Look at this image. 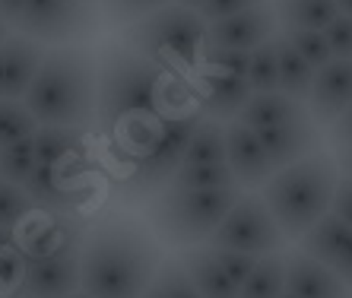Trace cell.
<instances>
[{"mask_svg":"<svg viewBox=\"0 0 352 298\" xmlns=\"http://www.w3.org/2000/svg\"><path fill=\"white\" fill-rule=\"evenodd\" d=\"M159 244L131 216H102L82 235L80 289L92 298H143L165 260Z\"/></svg>","mask_w":352,"mask_h":298,"instance_id":"cell-1","label":"cell"},{"mask_svg":"<svg viewBox=\"0 0 352 298\" xmlns=\"http://www.w3.org/2000/svg\"><path fill=\"white\" fill-rule=\"evenodd\" d=\"M190 105H197L194 86L140 58L127 45H115L98 60L96 124L105 137L140 115H172Z\"/></svg>","mask_w":352,"mask_h":298,"instance_id":"cell-2","label":"cell"},{"mask_svg":"<svg viewBox=\"0 0 352 298\" xmlns=\"http://www.w3.org/2000/svg\"><path fill=\"white\" fill-rule=\"evenodd\" d=\"M96 80L98 64L86 48H51L23 102L41 127L86 130L96 121Z\"/></svg>","mask_w":352,"mask_h":298,"instance_id":"cell-3","label":"cell"},{"mask_svg":"<svg viewBox=\"0 0 352 298\" xmlns=\"http://www.w3.org/2000/svg\"><path fill=\"white\" fill-rule=\"evenodd\" d=\"M340 174L343 172L336 165V156L318 149L314 156L279 168L261 187V197L289 241H302V235L330 213Z\"/></svg>","mask_w":352,"mask_h":298,"instance_id":"cell-4","label":"cell"},{"mask_svg":"<svg viewBox=\"0 0 352 298\" xmlns=\"http://www.w3.org/2000/svg\"><path fill=\"white\" fill-rule=\"evenodd\" d=\"M238 197H241V187H213V191L165 187L149 203V229L162 244L184 251L200 248V244H210Z\"/></svg>","mask_w":352,"mask_h":298,"instance_id":"cell-5","label":"cell"},{"mask_svg":"<svg viewBox=\"0 0 352 298\" xmlns=\"http://www.w3.org/2000/svg\"><path fill=\"white\" fill-rule=\"evenodd\" d=\"M124 45L137 51L140 58L168 70V73L184 76L204 60L206 19L197 10L168 3L153 16L127 25L124 29Z\"/></svg>","mask_w":352,"mask_h":298,"instance_id":"cell-6","label":"cell"},{"mask_svg":"<svg viewBox=\"0 0 352 298\" xmlns=\"http://www.w3.org/2000/svg\"><path fill=\"white\" fill-rule=\"evenodd\" d=\"M200 121H204V115H200L197 105L165 115V130L159 137V143L140 162H133L127 178L118 181L115 187L118 200L121 203H140V200L165 191L175 174L181 172V165H184V156H188V146L194 140Z\"/></svg>","mask_w":352,"mask_h":298,"instance_id":"cell-7","label":"cell"},{"mask_svg":"<svg viewBox=\"0 0 352 298\" xmlns=\"http://www.w3.org/2000/svg\"><path fill=\"white\" fill-rule=\"evenodd\" d=\"M76 222V219H74ZM67 225L60 241L38 254H25L23 282L10 298H70L80 292V254L86 229Z\"/></svg>","mask_w":352,"mask_h":298,"instance_id":"cell-8","label":"cell"},{"mask_svg":"<svg viewBox=\"0 0 352 298\" xmlns=\"http://www.w3.org/2000/svg\"><path fill=\"white\" fill-rule=\"evenodd\" d=\"M286 235L273 219L267 200L261 191H241L238 203L229 209V216L222 219L216 235L210 238V248L216 251H241L251 257H270L283 254L286 248Z\"/></svg>","mask_w":352,"mask_h":298,"instance_id":"cell-9","label":"cell"},{"mask_svg":"<svg viewBox=\"0 0 352 298\" xmlns=\"http://www.w3.org/2000/svg\"><path fill=\"white\" fill-rule=\"evenodd\" d=\"M19 35L38 45H80L98 29L96 3L89 0H29L13 25Z\"/></svg>","mask_w":352,"mask_h":298,"instance_id":"cell-10","label":"cell"},{"mask_svg":"<svg viewBox=\"0 0 352 298\" xmlns=\"http://www.w3.org/2000/svg\"><path fill=\"white\" fill-rule=\"evenodd\" d=\"M32 207L51 216H76L82 203H89L96 187L89 181L86 162H64V165H38L32 178L23 184Z\"/></svg>","mask_w":352,"mask_h":298,"instance_id":"cell-11","label":"cell"},{"mask_svg":"<svg viewBox=\"0 0 352 298\" xmlns=\"http://www.w3.org/2000/svg\"><path fill=\"white\" fill-rule=\"evenodd\" d=\"M276 25L279 16L273 3H263V7L235 13V16L206 23V45L210 48H232V51H257L261 45L276 38Z\"/></svg>","mask_w":352,"mask_h":298,"instance_id":"cell-12","label":"cell"},{"mask_svg":"<svg viewBox=\"0 0 352 298\" xmlns=\"http://www.w3.org/2000/svg\"><path fill=\"white\" fill-rule=\"evenodd\" d=\"M251 99H254V89L245 76L206 70L194 83V102L200 108V115L210 117V121H219V124L238 121V115L245 111Z\"/></svg>","mask_w":352,"mask_h":298,"instance_id":"cell-13","label":"cell"},{"mask_svg":"<svg viewBox=\"0 0 352 298\" xmlns=\"http://www.w3.org/2000/svg\"><path fill=\"white\" fill-rule=\"evenodd\" d=\"M226 162H229V168L235 172L241 191H254V187L261 191L263 184L276 174V168H273L257 130L238 124V121L226 124Z\"/></svg>","mask_w":352,"mask_h":298,"instance_id":"cell-14","label":"cell"},{"mask_svg":"<svg viewBox=\"0 0 352 298\" xmlns=\"http://www.w3.org/2000/svg\"><path fill=\"white\" fill-rule=\"evenodd\" d=\"M298 248L308 257H314L318 264L330 266L352 289V225H346L343 219H336L333 213H327L318 225H311L302 235Z\"/></svg>","mask_w":352,"mask_h":298,"instance_id":"cell-15","label":"cell"},{"mask_svg":"<svg viewBox=\"0 0 352 298\" xmlns=\"http://www.w3.org/2000/svg\"><path fill=\"white\" fill-rule=\"evenodd\" d=\"M352 108V60H330L314 76L308 115L318 127H333Z\"/></svg>","mask_w":352,"mask_h":298,"instance_id":"cell-16","label":"cell"},{"mask_svg":"<svg viewBox=\"0 0 352 298\" xmlns=\"http://www.w3.org/2000/svg\"><path fill=\"white\" fill-rule=\"evenodd\" d=\"M45 45L13 32L7 42L0 45V99L23 102L35 73H38L41 60H45Z\"/></svg>","mask_w":352,"mask_h":298,"instance_id":"cell-17","label":"cell"},{"mask_svg":"<svg viewBox=\"0 0 352 298\" xmlns=\"http://www.w3.org/2000/svg\"><path fill=\"white\" fill-rule=\"evenodd\" d=\"M283 257H286V292L298 298H352L349 286L302 248L286 251Z\"/></svg>","mask_w":352,"mask_h":298,"instance_id":"cell-18","label":"cell"},{"mask_svg":"<svg viewBox=\"0 0 352 298\" xmlns=\"http://www.w3.org/2000/svg\"><path fill=\"white\" fill-rule=\"evenodd\" d=\"M267 156H270L273 168H289L302 159L314 156L320 146V127L311 121V115L302 117V121H292V124H279L270 130H257Z\"/></svg>","mask_w":352,"mask_h":298,"instance_id":"cell-19","label":"cell"},{"mask_svg":"<svg viewBox=\"0 0 352 298\" xmlns=\"http://www.w3.org/2000/svg\"><path fill=\"white\" fill-rule=\"evenodd\" d=\"M178 260L184 264V270L190 273L194 286L200 289L204 298H241V289L229 279V273L219 266L216 254L210 251V244H200V248H188L181 251Z\"/></svg>","mask_w":352,"mask_h":298,"instance_id":"cell-20","label":"cell"},{"mask_svg":"<svg viewBox=\"0 0 352 298\" xmlns=\"http://www.w3.org/2000/svg\"><path fill=\"white\" fill-rule=\"evenodd\" d=\"M308 117V105L295 102L286 92H257L254 99L248 102V108L238 115V124L251 127V130H270L279 124H292Z\"/></svg>","mask_w":352,"mask_h":298,"instance_id":"cell-21","label":"cell"},{"mask_svg":"<svg viewBox=\"0 0 352 298\" xmlns=\"http://www.w3.org/2000/svg\"><path fill=\"white\" fill-rule=\"evenodd\" d=\"M32 140L38 165L86 162V133H82V127H38Z\"/></svg>","mask_w":352,"mask_h":298,"instance_id":"cell-22","label":"cell"},{"mask_svg":"<svg viewBox=\"0 0 352 298\" xmlns=\"http://www.w3.org/2000/svg\"><path fill=\"white\" fill-rule=\"evenodd\" d=\"M276 60H279V92H286L295 102L308 105L318 70L295 51V45L286 35H276Z\"/></svg>","mask_w":352,"mask_h":298,"instance_id":"cell-23","label":"cell"},{"mask_svg":"<svg viewBox=\"0 0 352 298\" xmlns=\"http://www.w3.org/2000/svg\"><path fill=\"white\" fill-rule=\"evenodd\" d=\"M273 10L286 32H295V29L324 32L340 16L336 0H273Z\"/></svg>","mask_w":352,"mask_h":298,"instance_id":"cell-24","label":"cell"},{"mask_svg":"<svg viewBox=\"0 0 352 298\" xmlns=\"http://www.w3.org/2000/svg\"><path fill=\"white\" fill-rule=\"evenodd\" d=\"M222 162H226V124L204 117L188 146L184 165H222Z\"/></svg>","mask_w":352,"mask_h":298,"instance_id":"cell-25","label":"cell"},{"mask_svg":"<svg viewBox=\"0 0 352 298\" xmlns=\"http://www.w3.org/2000/svg\"><path fill=\"white\" fill-rule=\"evenodd\" d=\"M286 295V257H261L251 279L241 286V298H283Z\"/></svg>","mask_w":352,"mask_h":298,"instance_id":"cell-26","label":"cell"},{"mask_svg":"<svg viewBox=\"0 0 352 298\" xmlns=\"http://www.w3.org/2000/svg\"><path fill=\"white\" fill-rule=\"evenodd\" d=\"M168 187H184V191H213V187H241L226 162L222 165H181V172L172 178Z\"/></svg>","mask_w":352,"mask_h":298,"instance_id":"cell-27","label":"cell"},{"mask_svg":"<svg viewBox=\"0 0 352 298\" xmlns=\"http://www.w3.org/2000/svg\"><path fill=\"white\" fill-rule=\"evenodd\" d=\"M38 168V156H35V140L25 137L19 143H10V146L0 149V181L7 184H19L23 187L32 172Z\"/></svg>","mask_w":352,"mask_h":298,"instance_id":"cell-28","label":"cell"},{"mask_svg":"<svg viewBox=\"0 0 352 298\" xmlns=\"http://www.w3.org/2000/svg\"><path fill=\"white\" fill-rule=\"evenodd\" d=\"M38 121L32 117V111L25 108V102H10L0 99V149L10 143H19L25 137H35Z\"/></svg>","mask_w":352,"mask_h":298,"instance_id":"cell-29","label":"cell"},{"mask_svg":"<svg viewBox=\"0 0 352 298\" xmlns=\"http://www.w3.org/2000/svg\"><path fill=\"white\" fill-rule=\"evenodd\" d=\"M248 83L257 92H279V60H276V38L251 51V70H248Z\"/></svg>","mask_w":352,"mask_h":298,"instance_id":"cell-30","label":"cell"},{"mask_svg":"<svg viewBox=\"0 0 352 298\" xmlns=\"http://www.w3.org/2000/svg\"><path fill=\"white\" fill-rule=\"evenodd\" d=\"M153 286H156L165 298H204L178 257H165L162 266H159V273H156V279H153Z\"/></svg>","mask_w":352,"mask_h":298,"instance_id":"cell-31","label":"cell"},{"mask_svg":"<svg viewBox=\"0 0 352 298\" xmlns=\"http://www.w3.org/2000/svg\"><path fill=\"white\" fill-rule=\"evenodd\" d=\"M168 3H175V0H102V10H105V19L111 25H124L127 29V25L159 13Z\"/></svg>","mask_w":352,"mask_h":298,"instance_id":"cell-32","label":"cell"},{"mask_svg":"<svg viewBox=\"0 0 352 298\" xmlns=\"http://www.w3.org/2000/svg\"><path fill=\"white\" fill-rule=\"evenodd\" d=\"M289 38V42L295 45V51L302 54L308 64L314 67V70H320V67H327L330 60H333V51H330V42L324 32H311V29H295V32H283Z\"/></svg>","mask_w":352,"mask_h":298,"instance_id":"cell-33","label":"cell"},{"mask_svg":"<svg viewBox=\"0 0 352 298\" xmlns=\"http://www.w3.org/2000/svg\"><path fill=\"white\" fill-rule=\"evenodd\" d=\"M32 200L19 184L0 181V225L3 229H16L25 222V216L32 213Z\"/></svg>","mask_w":352,"mask_h":298,"instance_id":"cell-34","label":"cell"},{"mask_svg":"<svg viewBox=\"0 0 352 298\" xmlns=\"http://www.w3.org/2000/svg\"><path fill=\"white\" fill-rule=\"evenodd\" d=\"M204 64L210 70H219V73H232V76H245L251 70V51H232V48H204Z\"/></svg>","mask_w":352,"mask_h":298,"instance_id":"cell-35","label":"cell"},{"mask_svg":"<svg viewBox=\"0 0 352 298\" xmlns=\"http://www.w3.org/2000/svg\"><path fill=\"white\" fill-rule=\"evenodd\" d=\"M216 254V260H219V266L229 273V279L235 282L238 289L245 286L248 279H251V273L257 270V264H261V257H251V254H241V251H216L210 248Z\"/></svg>","mask_w":352,"mask_h":298,"instance_id":"cell-36","label":"cell"},{"mask_svg":"<svg viewBox=\"0 0 352 298\" xmlns=\"http://www.w3.org/2000/svg\"><path fill=\"white\" fill-rule=\"evenodd\" d=\"M23 273H25V254L23 248H10L0 254V295H13L16 286L23 282Z\"/></svg>","mask_w":352,"mask_h":298,"instance_id":"cell-37","label":"cell"},{"mask_svg":"<svg viewBox=\"0 0 352 298\" xmlns=\"http://www.w3.org/2000/svg\"><path fill=\"white\" fill-rule=\"evenodd\" d=\"M324 35H327L330 51H333L336 60H352V16L340 13V16L324 29Z\"/></svg>","mask_w":352,"mask_h":298,"instance_id":"cell-38","label":"cell"},{"mask_svg":"<svg viewBox=\"0 0 352 298\" xmlns=\"http://www.w3.org/2000/svg\"><path fill=\"white\" fill-rule=\"evenodd\" d=\"M270 0H206L200 7V16L206 23H216V19H226V16H235V13H245V10H254V7H263Z\"/></svg>","mask_w":352,"mask_h":298,"instance_id":"cell-39","label":"cell"},{"mask_svg":"<svg viewBox=\"0 0 352 298\" xmlns=\"http://www.w3.org/2000/svg\"><path fill=\"white\" fill-rule=\"evenodd\" d=\"M330 213H333L336 219H343L346 225H352V178L349 174H340V184H336Z\"/></svg>","mask_w":352,"mask_h":298,"instance_id":"cell-40","label":"cell"},{"mask_svg":"<svg viewBox=\"0 0 352 298\" xmlns=\"http://www.w3.org/2000/svg\"><path fill=\"white\" fill-rule=\"evenodd\" d=\"M330 143H333L336 149H343V146H352V108L346 111L340 121H336L333 127H330Z\"/></svg>","mask_w":352,"mask_h":298,"instance_id":"cell-41","label":"cell"},{"mask_svg":"<svg viewBox=\"0 0 352 298\" xmlns=\"http://www.w3.org/2000/svg\"><path fill=\"white\" fill-rule=\"evenodd\" d=\"M25 3H29V0H0V16H3V23L16 25V19L23 16Z\"/></svg>","mask_w":352,"mask_h":298,"instance_id":"cell-42","label":"cell"},{"mask_svg":"<svg viewBox=\"0 0 352 298\" xmlns=\"http://www.w3.org/2000/svg\"><path fill=\"white\" fill-rule=\"evenodd\" d=\"M333 156H336V165H340V172H343V174H349V178H352V146L336 149Z\"/></svg>","mask_w":352,"mask_h":298,"instance_id":"cell-43","label":"cell"},{"mask_svg":"<svg viewBox=\"0 0 352 298\" xmlns=\"http://www.w3.org/2000/svg\"><path fill=\"white\" fill-rule=\"evenodd\" d=\"M19 241H16V229H3L0 225V254L3 251H10V248H16Z\"/></svg>","mask_w":352,"mask_h":298,"instance_id":"cell-44","label":"cell"},{"mask_svg":"<svg viewBox=\"0 0 352 298\" xmlns=\"http://www.w3.org/2000/svg\"><path fill=\"white\" fill-rule=\"evenodd\" d=\"M175 3H178V7H188V10H197V13H200V7H204L206 0H175Z\"/></svg>","mask_w":352,"mask_h":298,"instance_id":"cell-45","label":"cell"},{"mask_svg":"<svg viewBox=\"0 0 352 298\" xmlns=\"http://www.w3.org/2000/svg\"><path fill=\"white\" fill-rule=\"evenodd\" d=\"M336 7H340L343 16H352V0H336Z\"/></svg>","mask_w":352,"mask_h":298,"instance_id":"cell-46","label":"cell"},{"mask_svg":"<svg viewBox=\"0 0 352 298\" xmlns=\"http://www.w3.org/2000/svg\"><path fill=\"white\" fill-rule=\"evenodd\" d=\"M7 38H10V25L3 23V19H0V45L7 42Z\"/></svg>","mask_w":352,"mask_h":298,"instance_id":"cell-47","label":"cell"},{"mask_svg":"<svg viewBox=\"0 0 352 298\" xmlns=\"http://www.w3.org/2000/svg\"><path fill=\"white\" fill-rule=\"evenodd\" d=\"M143 298H165V295L156 289V286H149V289H146V295H143Z\"/></svg>","mask_w":352,"mask_h":298,"instance_id":"cell-48","label":"cell"},{"mask_svg":"<svg viewBox=\"0 0 352 298\" xmlns=\"http://www.w3.org/2000/svg\"><path fill=\"white\" fill-rule=\"evenodd\" d=\"M70 298H92V295H86V292L80 289V292H76V295H70Z\"/></svg>","mask_w":352,"mask_h":298,"instance_id":"cell-49","label":"cell"},{"mask_svg":"<svg viewBox=\"0 0 352 298\" xmlns=\"http://www.w3.org/2000/svg\"><path fill=\"white\" fill-rule=\"evenodd\" d=\"M283 298H298V295H292V292H286V295H283Z\"/></svg>","mask_w":352,"mask_h":298,"instance_id":"cell-50","label":"cell"},{"mask_svg":"<svg viewBox=\"0 0 352 298\" xmlns=\"http://www.w3.org/2000/svg\"><path fill=\"white\" fill-rule=\"evenodd\" d=\"M89 3H96V0H89Z\"/></svg>","mask_w":352,"mask_h":298,"instance_id":"cell-51","label":"cell"},{"mask_svg":"<svg viewBox=\"0 0 352 298\" xmlns=\"http://www.w3.org/2000/svg\"><path fill=\"white\" fill-rule=\"evenodd\" d=\"M0 19H3V16H0Z\"/></svg>","mask_w":352,"mask_h":298,"instance_id":"cell-52","label":"cell"}]
</instances>
